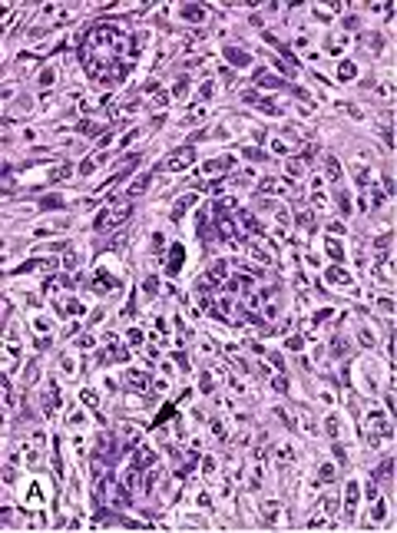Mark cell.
Here are the masks:
<instances>
[{"instance_id":"obj_1","label":"cell","mask_w":397,"mask_h":533,"mask_svg":"<svg viewBox=\"0 0 397 533\" xmlns=\"http://www.w3.org/2000/svg\"><path fill=\"white\" fill-rule=\"evenodd\" d=\"M123 53H126V33L113 24H100V27H89L80 57L86 63V73L93 80L106 83V86H116V83L126 80V66H120Z\"/></svg>"},{"instance_id":"obj_24","label":"cell","mask_w":397,"mask_h":533,"mask_svg":"<svg viewBox=\"0 0 397 533\" xmlns=\"http://www.w3.org/2000/svg\"><path fill=\"white\" fill-rule=\"evenodd\" d=\"M33 331H37V338H40V335L46 338V335H50V321H46V318H33Z\"/></svg>"},{"instance_id":"obj_18","label":"cell","mask_w":397,"mask_h":533,"mask_svg":"<svg viewBox=\"0 0 397 533\" xmlns=\"http://www.w3.org/2000/svg\"><path fill=\"white\" fill-rule=\"evenodd\" d=\"M324 249H328V255L334 258V262H341V258H344V249H341V242H338V238H331V235H328Z\"/></svg>"},{"instance_id":"obj_31","label":"cell","mask_w":397,"mask_h":533,"mask_svg":"<svg viewBox=\"0 0 397 533\" xmlns=\"http://www.w3.org/2000/svg\"><path fill=\"white\" fill-rule=\"evenodd\" d=\"M53 83V70H43V76H40V86H50Z\"/></svg>"},{"instance_id":"obj_16","label":"cell","mask_w":397,"mask_h":533,"mask_svg":"<svg viewBox=\"0 0 397 533\" xmlns=\"http://www.w3.org/2000/svg\"><path fill=\"white\" fill-rule=\"evenodd\" d=\"M278 514H282V503H278V500H268V503L262 507V517H265L268 523H275V520H278Z\"/></svg>"},{"instance_id":"obj_19","label":"cell","mask_w":397,"mask_h":533,"mask_svg":"<svg viewBox=\"0 0 397 533\" xmlns=\"http://www.w3.org/2000/svg\"><path fill=\"white\" fill-rule=\"evenodd\" d=\"M334 199H338V206H341V212H344V215L354 212V209H351V195H347L344 189H334Z\"/></svg>"},{"instance_id":"obj_8","label":"cell","mask_w":397,"mask_h":533,"mask_svg":"<svg viewBox=\"0 0 397 533\" xmlns=\"http://www.w3.org/2000/svg\"><path fill=\"white\" fill-rule=\"evenodd\" d=\"M259 192L262 195H291V189H288V182H285V179H262Z\"/></svg>"},{"instance_id":"obj_30","label":"cell","mask_w":397,"mask_h":533,"mask_svg":"<svg viewBox=\"0 0 397 533\" xmlns=\"http://www.w3.org/2000/svg\"><path fill=\"white\" fill-rule=\"evenodd\" d=\"M324 427H328V434H331V437H338V420H334V417H328V420H324Z\"/></svg>"},{"instance_id":"obj_9","label":"cell","mask_w":397,"mask_h":533,"mask_svg":"<svg viewBox=\"0 0 397 533\" xmlns=\"http://www.w3.org/2000/svg\"><path fill=\"white\" fill-rule=\"evenodd\" d=\"M324 278H328L331 285H344V288H351L354 285V278H351V272H344V269H338V265H331L328 272H324Z\"/></svg>"},{"instance_id":"obj_23","label":"cell","mask_w":397,"mask_h":533,"mask_svg":"<svg viewBox=\"0 0 397 533\" xmlns=\"http://www.w3.org/2000/svg\"><path fill=\"white\" fill-rule=\"evenodd\" d=\"M324 163H328V166H324V172H328V179H338V176H341V166H338V159H334V156H328V159H324Z\"/></svg>"},{"instance_id":"obj_11","label":"cell","mask_w":397,"mask_h":533,"mask_svg":"<svg viewBox=\"0 0 397 533\" xmlns=\"http://www.w3.org/2000/svg\"><path fill=\"white\" fill-rule=\"evenodd\" d=\"M225 60L232 63V66H248L252 57H248L245 50H239V47H225Z\"/></svg>"},{"instance_id":"obj_27","label":"cell","mask_w":397,"mask_h":533,"mask_svg":"<svg viewBox=\"0 0 397 533\" xmlns=\"http://www.w3.org/2000/svg\"><path fill=\"white\" fill-rule=\"evenodd\" d=\"M384 514H387V503H384V500H378V503H374V514H371V523H378Z\"/></svg>"},{"instance_id":"obj_21","label":"cell","mask_w":397,"mask_h":533,"mask_svg":"<svg viewBox=\"0 0 397 533\" xmlns=\"http://www.w3.org/2000/svg\"><path fill=\"white\" fill-rule=\"evenodd\" d=\"M298 226L301 229H315V215H311V209H298Z\"/></svg>"},{"instance_id":"obj_28","label":"cell","mask_w":397,"mask_h":533,"mask_svg":"<svg viewBox=\"0 0 397 533\" xmlns=\"http://www.w3.org/2000/svg\"><path fill=\"white\" fill-rule=\"evenodd\" d=\"M354 73H358V70H354V63H341V70H338V76H341V80H351Z\"/></svg>"},{"instance_id":"obj_14","label":"cell","mask_w":397,"mask_h":533,"mask_svg":"<svg viewBox=\"0 0 397 533\" xmlns=\"http://www.w3.org/2000/svg\"><path fill=\"white\" fill-rule=\"evenodd\" d=\"M149 179H152L149 172H139V176L132 179V186H129V195H143L146 189H149Z\"/></svg>"},{"instance_id":"obj_7","label":"cell","mask_w":397,"mask_h":533,"mask_svg":"<svg viewBox=\"0 0 397 533\" xmlns=\"http://www.w3.org/2000/svg\"><path fill=\"white\" fill-rule=\"evenodd\" d=\"M182 262H185V249H182V242H172L169 258H166V275H179V272H182Z\"/></svg>"},{"instance_id":"obj_26","label":"cell","mask_w":397,"mask_h":533,"mask_svg":"<svg viewBox=\"0 0 397 533\" xmlns=\"http://www.w3.org/2000/svg\"><path fill=\"white\" fill-rule=\"evenodd\" d=\"M182 13L189 20H205V10H202V7H182Z\"/></svg>"},{"instance_id":"obj_10","label":"cell","mask_w":397,"mask_h":533,"mask_svg":"<svg viewBox=\"0 0 397 533\" xmlns=\"http://www.w3.org/2000/svg\"><path fill=\"white\" fill-rule=\"evenodd\" d=\"M358 500H361V490H358V480H351L347 483V503H344V514L351 517H358Z\"/></svg>"},{"instance_id":"obj_22","label":"cell","mask_w":397,"mask_h":533,"mask_svg":"<svg viewBox=\"0 0 397 533\" xmlns=\"http://www.w3.org/2000/svg\"><path fill=\"white\" fill-rule=\"evenodd\" d=\"M37 374H40V358H33V361L27 364V374H24V381H27V384H33V381H37Z\"/></svg>"},{"instance_id":"obj_3","label":"cell","mask_w":397,"mask_h":533,"mask_svg":"<svg viewBox=\"0 0 397 533\" xmlns=\"http://www.w3.org/2000/svg\"><path fill=\"white\" fill-rule=\"evenodd\" d=\"M192 163H196V149H192V146H182V149L169 152L166 163H159V172H182V169H189Z\"/></svg>"},{"instance_id":"obj_33","label":"cell","mask_w":397,"mask_h":533,"mask_svg":"<svg viewBox=\"0 0 397 533\" xmlns=\"http://www.w3.org/2000/svg\"><path fill=\"white\" fill-rule=\"evenodd\" d=\"M159 249H162V235L156 232V235H152V252H159Z\"/></svg>"},{"instance_id":"obj_5","label":"cell","mask_w":397,"mask_h":533,"mask_svg":"<svg viewBox=\"0 0 397 533\" xmlns=\"http://www.w3.org/2000/svg\"><path fill=\"white\" fill-rule=\"evenodd\" d=\"M318 507H321V510H318V514L308 520V527H311V530H315V527H331V523H334V514H338V500H334V494L324 497Z\"/></svg>"},{"instance_id":"obj_6","label":"cell","mask_w":397,"mask_h":533,"mask_svg":"<svg viewBox=\"0 0 397 533\" xmlns=\"http://www.w3.org/2000/svg\"><path fill=\"white\" fill-rule=\"evenodd\" d=\"M232 166H235V156H215V159H208V163H202L199 172L202 176H222V172H228Z\"/></svg>"},{"instance_id":"obj_25","label":"cell","mask_w":397,"mask_h":533,"mask_svg":"<svg viewBox=\"0 0 397 533\" xmlns=\"http://www.w3.org/2000/svg\"><path fill=\"white\" fill-rule=\"evenodd\" d=\"M334 480V467L331 464H321V471H318V483H331Z\"/></svg>"},{"instance_id":"obj_2","label":"cell","mask_w":397,"mask_h":533,"mask_svg":"<svg viewBox=\"0 0 397 533\" xmlns=\"http://www.w3.org/2000/svg\"><path fill=\"white\" fill-rule=\"evenodd\" d=\"M129 215H132V206H129L126 199H123V202H113V206H106V209H103V212L93 219V232H109V229H120L123 222L129 219Z\"/></svg>"},{"instance_id":"obj_17","label":"cell","mask_w":397,"mask_h":533,"mask_svg":"<svg viewBox=\"0 0 397 533\" xmlns=\"http://www.w3.org/2000/svg\"><path fill=\"white\" fill-rule=\"evenodd\" d=\"M126 384H132V388H146V384H149V374H143V371H126Z\"/></svg>"},{"instance_id":"obj_20","label":"cell","mask_w":397,"mask_h":533,"mask_svg":"<svg viewBox=\"0 0 397 533\" xmlns=\"http://www.w3.org/2000/svg\"><path fill=\"white\" fill-rule=\"evenodd\" d=\"M149 464H156V454L146 451V447H143V451H136V467H149Z\"/></svg>"},{"instance_id":"obj_12","label":"cell","mask_w":397,"mask_h":533,"mask_svg":"<svg viewBox=\"0 0 397 533\" xmlns=\"http://www.w3.org/2000/svg\"><path fill=\"white\" fill-rule=\"evenodd\" d=\"M57 401H60V397H57V384L50 381V384H46V391H43V411H46V414L57 411Z\"/></svg>"},{"instance_id":"obj_4","label":"cell","mask_w":397,"mask_h":533,"mask_svg":"<svg viewBox=\"0 0 397 533\" xmlns=\"http://www.w3.org/2000/svg\"><path fill=\"white\" fill-rule=\"evenodd\" d=\"M384 440H391V420H387V417L378 411V414L367 417V444L381 447Z\"/></svg>"},{"instance_id":"obj_15","label":"cell","mask_w":397,"mask_h":533,"mask_svg":"<svg viewBox=\"0 0 397 533\" xmlns=\"http://www.w3.org/2000/svg\"><path fill=\"white\" fill-rule=\"evenodd\" d=\"M129 351L126 348H116V345H109V351H100V361H126Z\"/></svg>"},{"instance_id":"obj_13","label":"cell","mask_w":397,"mask_h":533,"mask_svg":"<svg viewBox=\"0 0 397 533\" xmlns=\"http://www.w3.org/2000/svg\"><path fill=\"white\" fill-rule=\"evenodd\" d=\"M255 83L265 90H285V83L278 80V76H271V73H255Z\"/></svg>"},{"instance_id":"obj_32","label":"cell","mask_w":397,"mask_h":533,"mask_svg":"<svg viewBox=\"0 0 397 533\" xmlns=\"http://www.w3.org/2000/svg\"><path fill=\"white\" fill-rule=\"evenodd\" d=\"M83 404H89V408H96V394H93V391H83Z\"/></svg>"},{"instance_id":"obj_29","label":"cell","mask_w":397,"mask_h":533,"mask_svg":"<svg viewBox=\"0 0 397 533\" xmlns=\"http://www.w3.org/2000/svg\"><path fill=\"white\" fill-rule=\"evenodd\" d=\"M143 292H146V295H156V278H146V282H143Z\"/></svg>"}]
</instances>
